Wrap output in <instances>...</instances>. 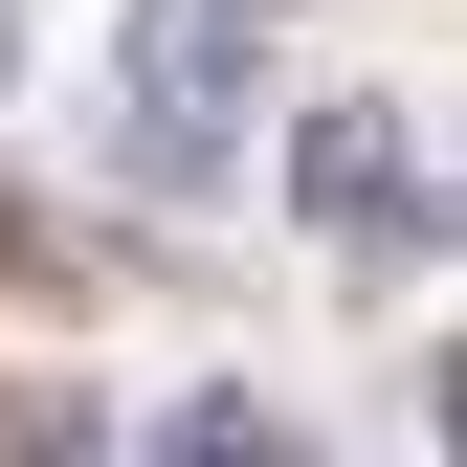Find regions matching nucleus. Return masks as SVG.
<instances>
[{
    "label": "nucleus",
    "instance_id": "1",
    "mask_svg": "<svg viewBox=\"0 0 467 467\" xmlns=\"http://www.w3.org/2000/svg\"><path fill=\"white\" fill-rule=\"evenodd\" d=\"M245 67H267V0H134L111 23V156L156 201H223L245 179Z\"/></svg>",
    "mask_w": 467,
    "mask_h": 467
},
{
    "label": "nucleus",
    "instance_id": "2",
    "mask_svg": "<svg viewBox=\"0 0 467 467\" xmlns=\"http://www.w3.org/2000/svg\"><path fill=\"white\" fill-rule=\"evenodd\" d=\"M289 201H312L334 245H379V267H445V179H423V134H400L379 89H334L312 134H289Z\"/></svg>",
    "mask_w": 467,
    "mask_h": 467
},
{
    "label": "nucleus",
    "instance_id": "3",
    "mask_svg": "<svg viewBox=\"0 0 467 467\" xmlns=\"http://www.w3.org/2000/svg\"><path fill=\"white\" fill-rule=\"evenodd\" d=\"M156 467H289V423H267V400H245V379H201V400H179V423H156Z\"/></svg>",
    "mask_w": 467,
    "mask_h": 467
},
{
    "label": "nucleus",
    "instance_id": "4",
    "mask_svg": "<svg viewBox=\"0 0 467 467\" xmlns=\"http://www.w3.org/2000/svg\"><path fill=\"white\" fill-rule=\"evenodd\" d=\"M0 467H89V400H45V379H23V400H0Z\"/></svg>",
    "mask_w": 467,
    "mask_h": 467
}]
</instances>
